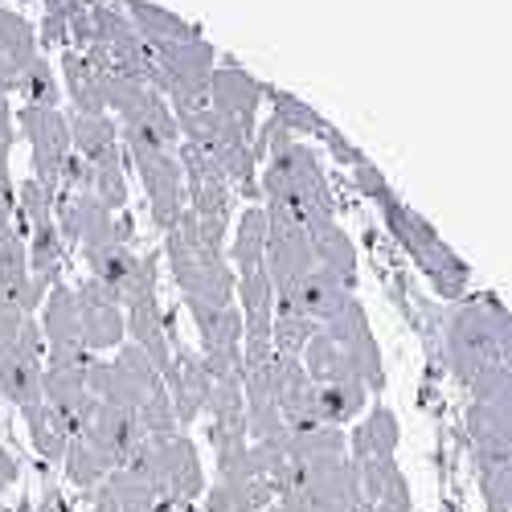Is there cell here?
<instances>
[{"label":"cell","mask_w":512,"mask_h":512,"mask_svg":"<svg viewBox=\"0 0 512 512\" xmlns=\"http://www.w3.org/2000/svg\"><path fill=\"white\" fill-rule=\"evenodd\" d=\"M230 263H234V275L259 271L267 263V209H259V205L242 209L234 242H230Z\"/></svg>","instance_id":"7402d4cb"},{"label":"cell","mask_w":512,"mask_h":512,"mask_svg":"<svg viewBox=\"0 0 512 512\" xmlns=\"http://www.w3.org/2000/svg\"><path fill=\"white\" fill-rule=\"evenodd\" d=\"M324 332L336 340V349L345 353V361L353 365L357 381L365 390H381L386 386V373H381V353H377V340L369 332V320H365V308L353 300L345 312H340L336 320L324 324Z\"/></svg>","instance_id":"7c38bea8"},{"label":"cell","mask_w":512,"mask_h":512,"mask_svg":"<svg viewBox=\"0 0 512 512\" xmlns=\"http://www.w3.org/2000/svg\"><path fill=\"white\" fill-rule=\"evenodd\" d=\"M17 476H21L17 459H13L5 447H0V492H5V488H13V484H17Z\"/></svg>","instance_id":"1f68e13d"},{"label":"cell","mask_w":512,"mask_h":512,"mask_svg":"<svg viewBox=\"0 0 512 512\" xmlns=\"http://www.w3.org/2000/svg\"><path fill=\"white\" fill-rule=\"evenodd\" d=\"M17 127L29 136V148H33V181L46 193H58L62 164L74 152L70 148V119L58 107H21Z\"/></svg>","instance_id":"52a82bcc"},{"label":"cell","mask_w":512,"mask_h":512,"mask_svg":"<svg viewBox=\"0 0 512 512\" xmlns=\"http://www.w3.org/2000/svg\"><path fill=\"white\" fill-rule=\"evenodd\" d=\"M300 361H304V373L312 377V386H332V381H349V377H357L353 365L345 361V353L336 349V340H332L324 328H316V336L304 345Z\"/></svg>","instance_id":"d4e9b609"},{"label":"cell","mask_w":512,"mask_h":512,"mask_svg":"<svg viewBox=\"0 0 512 512\" xmlns=\"http://www.w3.org/2000/svg\"><path fill=\"white\" fill-rule=\"evenodd\" d=\"M91 512H119V508H115V504H111V500L99 492V500H95V508H91Z\"/></svg>","instance_id":"d6a6232c"},{"label":"cell","mask_w":512,"mask_h":512,"mask_svg":"<svg viewBox=\"0 0 512 512\" xmlns=\"http://www.w3.org/2000/svg\"><path fill=\"white\" fill-rule=\"evenodd\" d=\"M320 324L304 320V316H295V312H275V324H271V345L279 357H300L304 345L316 336Z\"/></svg>","instance_id":"83f0119b"},{"label":"cell","mask_w":512,"mask_h":512,"mask_svg":"<svg viewBox=\"0 0 512 512\" xmlns=\"http://www.w3.org/2000/svg\"><path fill=\"white\" fill-rule=\"evenodd\" d=\"M369 512H377V508H369Z\"/></svg>","instance_id":"e575fe53"},{"label":"cell","mask_w":512,"mask_h":512,"mask_svg":"<svg viewBox=\"0 0 512 512\" xmlns=\"http://www.w3.org/2000/svg\"><path fill=\"white\" fill-rule=\"evenodd\" d=\"M41 336H46V361H91L87 345H82V320H78V300L74 287L58 283L50 287L46 304H41Z\"/></svg>","instance_id":"4fadbf2b"},{"label":"cell","mask_w":512,"mask_h":512,"mask_svg":"<svg viewBox=\"0 0 512 512\" xmlns=\"http://www.w3.org/2000/svg\"><path fill=\"white\" fill-rule=\"evenodd\" d=\"M197 336H201V365L209 369L213 381L222 377H242V312L230 308H209V304H189Z\"/></svg>","instance_id":"ba28073f"},{"label":"cell","mask_w":512,"mask_h":512,"mask_svg":"<svg viewBox=\"0 0 512 512\" xmlns=\"http://www.w3.org/2000/svg\"><path fill=\"white\" fill-rule=\"evenodd\" d=\"M62 82H66V99H70L74 115H107L99 70L87 62L82 50H66L62 54Z\"/></svg>","instance_id":"ffe728a7"},{"label":"cell","mask_w":512,"mask_h":512,"mask_svg":"<svg viewBox=\"0 0 512 512\" xmlns=\"http://www.w3.org/2000/svg\"><path fill=\"white\" fill-rule=\"evenodd\" d=\"M398 451V418L386 406H373V414L353 431V447L349 459L365 463V459H394Z\"/></svg>","instance_id":"603a6c76"},{"label":"cell","mask_w":512,"mask_h":512,"mask_svg":"<svg viewBox=\"0 0 512 512\" xmlns=\"http://www.w3.org/2000/svg\"><path fill=\"white\" fill-rule=\"evenodd\" d=\"M123 316H127V332H132V345H140L148 353V361L164 377V369L173 365V336H168V320L160 312V300H156V295L127 300L123 304Z\"/></svg>","instance_id":"2e32d148"},{"label":"cell","mask_w":512,"mask_h":512,"mask_svg":"<svg viewBox=\"0 0 512 512\" xmlns=\"http://www.w3.org/2000/svg\"><path fill=\"white\" fill-rule=\"evenodd\" d=\"M488 312H492V328H496V357H500V369L512 373V316H508L496 300H488Z\"/></svg>","instance_id":"4dcf8cb0"},{"label":"cell","mask_w":512,"mask_h":512,"mask_svg":"<svg viewBox=\"0 0 512 512\" xmlns=\"http://www.w3.org/2000/svg\"><path fill=\"white\" fill-rule=\"evenodd\" d=\"M87 386L99 402L107 406H123V410H140V402L148 394H156L164 386L160 369L148 361V353L140 345H119L115 361H95L87 365Z\"/></svg>","instance_id":"5b68a950"},{"label":"cell","mask_w":512,"mask_h":512,"mask_svg":"<svg viewBox=\"0 0 512 512\" xmlns=\"http://www.w3.org/2000/svg\"><path fill=\"white\" fill-rule=\"evenodd\" d=\"M41 369H46V336L33 316L0 300V394L21 410L41 402Z\"/></svg>","instance_id":"3957f363"},{"label":"cell","mask_w":512,"mask_h":512,"mask_svg":"<svg viewBox=\"0 0 512 512\" xmlns=\"http://www.w3.org/2000/svg\"><path fill=\"white\" fill-rule=\"evenodd\" d=\"M41 58V41H37V29L13 13V9H0V91H13V82L21 78V70Z\"/></svg>","instance_id":"e0dca14e"},{"label":"cell","mask_w":512,"mask_h":512,"mask_svg":"<svg viewBox=\"0 0 512 512\" xmlns=\"http://www.w3.org/2000/svg\"><path fill=\"white\" fill-rule=\"evenodd\" d=\"M13 91L25 99V107H58L62 103V82L46 58H33L21 78L13 82Z\"/></svg>","instance_id":"484cf974"},{"label":"cell","mask_w":512,"mask_h":512,"mask_svg":"<svg viewBox=\"0 0 512 512\" xmlns=\"http://www.w3.org/2000/svg\"><path fill=\"white\" fill-rule=\"evenodd\" d=\"M17 140V115L9 107V95L0 91V181H9V152Z\"/></svg>","instance_id":"f546056e"},{"label":"cell","mask_w":512,"mask_h":512,"mask_svg":"<svg viewBox=\"0 0 512 512\" xmlns=\"http://www.w3.org/2000/svg\"><path fill=\"white\" fill-rule=\"evenodd\" d=\"M308 242H312V254H316V267L328 271L332 279H340L353 291V283H357V250H353L349 234L336 226V218L308 226Z\"/></svg>","instance_id":"d6986e66"},{"label":"cell","mask_w":512,"mask_h":512,"mask_svg":"<svg viewBox=\"0 0 512 512\" xmlns=\"http://www.w3.org/2000/svg\"><path fill=\"white\" fill-rule=\"evenodd\" d=\"M62 463H66V476H70V484H78V488H99L111 472L99 463V455L82 443V439H70L66 443V455H62Z\"/></svg>","instance_id":"f1b7e54d"},{"label":"cell","mask_w":512,"mask_h":512,"mask_svg":"<svg viewBox=\"0 0 512 512\" xmlns=\"http://www.w3.org/2000/svg\"><path fill=\"white\" fill-rule=\"evenodd\" d=\"M447 353L451 365L459 373L463 386H472L476 377H484L488 369L500 365L496 357V328H492V312L488 300L484 304H463L455 308L451 324H447Z\"/></svg>","instance_id":"8992f818"},{"label":"cell","mask_w":512,"mask_h":512,"mask_svg":"<svg viewBox=\"0 0 512 512\" xmlns=\"http://www.w3.org/2000/svg\"><path fill=\"white\" fill-rule=\"evenodd\" d=\"M132 476H140L164 512H181L205 492V472L189 435H168V439H144L136 455L123 463Z\"/></svg>","instance_id":"7a4b0ae2"},{"label":"cell","mask_w":512,"mask_h":512,"mask_svg":"<svg viewBox=\"0 0 512 512\" xmlns=\"http://www.w3.org/2000/svg\"><path fill=\"white\" fill-rule=\"evenodd\" d=\"M70 119V148L91 164V173H115L123 168L119 127L107 115H66Z\"/></svg>","instance_id":"9a60e30c"},{"label":"cell","mask_w":512,"mask_h":512,"mask_svg":"<svg viewBox=\"0 0 512 512\" xmlns=\"http://www.w3.org/2000/svg\"><path fill=\"white\" fill-rule=\"evenodd\" d=\"M357 467V484H361V500L377 512H410V488L406 476L398 472L394 459H365L353 463Z\"/></svg>","instance_id":"ac0fdd59"},{"label":"cell","mask_w":512,"mask_h":512,"mask_svg":"<svg viewBox=\"0 0 512 512\" xmlns=\"http://www.w3.org/2000/svg\"><path fill=\"white\" fill-rule=\"evenodd\" d=\"M386 201V218H390V226H394V234H398V242L414 254V263L431 275V283L439 287V295H447V300H459L463 295V287H467V267L455 259V254L439 242V234L426 226L414 209H406V205H398L390 193L381 197Z\"/></svg>","instance_id":"277c9868"},{"label":"cell","mask_w":512,"mask_h":512,"mask_svg":"<svg viewBox=\"0 0 512 512\" xmlns=\"http://www.w3.org/2000/svg\"><path fill=\"white\" fill-rule=\"evenodd\" d=\"M488 512H512V508H488Z\"/></svg>","instance_id":"836d02e7"},{"label":"cell","mask_w":512,"mask_h":512,"mask_svg":"<svg viewBox=\"0 0 512 512\" xmlns=\"http://www.w3.org/2000/svg\"><path fill=\"white\" fill-rule=\"evenodd\" d=\"M25 422H29V439L37 447V455L58 463L66 455V443H70V435H66V426L58 422V414L46 402H37V406L25 410Z\"/></svg>","instance_id":"4316f807"},{"label":"cell","mask_w":512,"mask_h":512,"mask_svg":"<svg viewBox=\"0 0 512 512\" xmlns=\"http://www.w3.org/2000/svg\"><path fill=\"white\" fill-rule=\"evenodd\" d=\"M164 254H168V267H173L177 287L185 291V304H209V308L234 304L238 275L230 271L226 250L209 246L197 234V222H193L189 209L181 213V222L164 234Z\"/></svg>","instance_id":"6da1fadb"},{"label":"cell","mask_w":512,"mask_h":512,"mask_svg":"<svg viewBox=\"0 0 512 512\" xmlns=\"http://www.w3.org/2000/svg\"><path fill=\"white\" fill-rule=\"evenodd\" d=\"M132 160L140 168V181H144V193H148V205H152V218L168 234L181 222V213L189 209V201H185V168H181L177 152H140Z\"/></svg>","instance_id":"8fae6325"},{"label":"cell","mask_w":512,"mask_h":512,"mask_svg":"<svg viewBox=\"0 0 512 512\" xmlns=\"http://www.w3.org/2000/svg\"><path fill=\"white\" fill-rule=\"evenodd\" d=\"M164 390H168V402H173V410H177V422L189 426L209 402L213 377H209V369L201 365L197 353L173 345V365L164 369Z\"/></svg>","instance_id":"5bb4252c"},{"label":"cell","mask_w":512,"mask_h":512,"mask_svg":"<svg viewBox=\"0 0 512 512\" xmlns=\"http://www.w3.org/2000/svg\"><path fill=\"white\" fill-rule=\"evenodd\" d=\"M365 402H369V390L361 386L357 377H349V381H332V386H316V418H320V426H345V422H353L361 410H365Z\"/></svg>","instance_id":"cb8c5ba5"},{"label":"cell","mask_w":512,"mask_h":512,"mask_svg":"<svg viewBox=\"0 0 512 512\" xmlns=\"http://www.w3.org/2000/svg\"><path fill=\"white\" fill-rule=\"evenodd\" d=\"M127 21H136V33L148 41V50H156V46H177V41L201 37L189 21H181L177 13H168V9H160V5H148V0H127Z\"/></svg>","instance_id":"44dd1931"},{"label":"cell","mask_w":512,"mask_h":512,"mask_svg":"<svg viewBox=\"0 0 512 512\" xmlns=\"http://www.w3.org/2000/svg\"><path fill=\"white\" fill-rule=\"evenodd\" d=\"M74 300H78V320H82V345L87 353H107V349H119L123 336H127V316H123V304L119 295L99 283V279H82L74 287Z\"/></svg>","instance_id":"9c48e42d"},{"label":"cell","mask_w":512,"mask_h":512,"mask_svg":"<svg viewBox=\"0 0 512 512\" xmlns=\"http://www.w3.org/2000/svg\"><path fill=\"white\" fill-rule=\"evenodd\" d=\"M74 439L87 443V447L99 455V463L107 467V472H119V467L136 455V447L144 443V431H140L136 410H123V406H107V402H99L95 414H91V422L82 426Z\"/></svg>","instance_id":"30bf717a"}]
</instances>
